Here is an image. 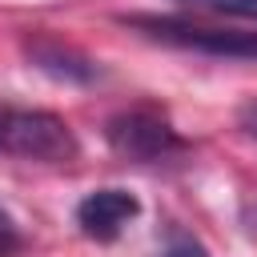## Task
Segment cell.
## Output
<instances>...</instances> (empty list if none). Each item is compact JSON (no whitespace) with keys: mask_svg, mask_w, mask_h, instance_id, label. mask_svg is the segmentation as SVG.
Segmentation results:
<instances>
[{"mask_svg":"<svg viewBox=\"0 0 257 257\" xmlns=\"http://www.w3.org/2000/svg\"><path fill=\"white\" fill-rule=\"evenodd\" d=\"M24 48H28V60H32L40 72L56 76V80H68V84H84V80H96V76H100V68H96V64H92L84 52H76V48L60 44V40L36 36V40H28Z\"/></svg>","mask_w":257,"mask_h":257,"instance_id":"cell-5","label":"cell"},{"mask_svg":"<svg viewBox=\"0 0 257 257\" xmlns=\"http://www.w3.org/2000/svg\"><path fill=\"white\" fill-rule=\"evenodd\" d=\"M241 124H245V133H249V137H257V100H253V104H245Z\"/></svg>","mask_w":257,"mask_h":257,"instance_id":"cell-9","label":"cell"},{"mask_svg":"<svg viewBox=\"0 0 257 257\" xmlns=\"http://www.w3.org/2000/svg\"><path fill=\"white\" fill-rule=\"evenodd\" d=\"M137 213H141V201L128 189H92L76 205V225L92 241H116L124 225L137 221Z\"/></svg>","mask_w":257,"mask_h":257,"instance_id":"cell-4","label":"cell"},{"mask_svg":"<svg viewBox=\"0 0 257 257\" xmlns=\"http://www.w3.org/2000/svg\"><path fill=\"white\" fill-rule=\"evenodd\" d=\"M104 137L120 157H128L137 165H161V161H173V157L185 153L181 133L157 108H124V112H116L104 124Z\"/></svg>","mask_w":257,"mask_h":257,"instance_id":"cell-3","label":"cell"},{"mask_svg":"<svg viewBox=\"0 0 257 257\" xmlns=\"http://www.w3.org/2000/svg\"><path fill=\"white\" fill-rule=\"evenodd\" d=\"M193 8H205V12H229V16H245V20H257V0H185Z\"/></svg>","mask_w":257,"mask_h":257,"instance_id":"cell-7","label":"cell"},{"mask_svg":"<svg viewBox=\"0 0 257 257\" xmlns=\"http://www.w3.org/2000/svg\"><path fill=\"white\" fill-rule=\"evenodd\" d=\"M0 153L40 165H64L80 153L64 116L48 108H0Z\"/></svg>","mask_w":257,"mask_h":257,"instance_id":"cell-1","label":"cell"},{"mask_svg":"<svg viewBox=\"0 0 257 257\" xmlns=\"http://www.w3.org/2000/svg\"><path fill=\"white\" fill-rule=\"evenodd\" d=\"M20 249V225H16V217L0 205V257H8V253H16Z\"/></svg>","mask_w":257,"mask_h":257,"instance_id":"cell-8","label":"cell"},{"mask_svg":"<svg viewBox=\"0 0 257 257\" xmlns=\"http://www.w3.org/2000/svg\"><path fill=\"white\" fill-rule=\"evenodd\" d=\"M157 257H209V249H205L197 237H189V233L173 229V233H169V241L161 245V253H157Z\"/></svg>","mask_w":257,"mask_h":257,"instance_id":"cell-6","label":"cell"},{"mask_svg":"<svg viewBox=\"0 0 257 257\" xmlns=\"http://www.w3.org/2000/svg\"><path fill=\"white\" fill-rule=\"evenodd\" d=\"M124 24L157 44H173V48H189V52H205L221 60H257V32L193 24L181 16H128Z\"/></svg>","mask_w":257,"mask_h":257,"instance_id":"cell-2","label":"cell"}]
</instances>
